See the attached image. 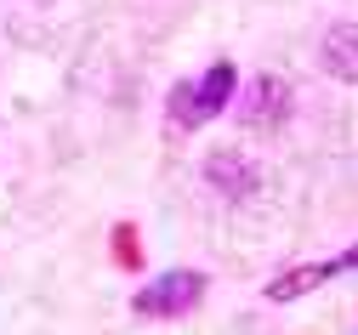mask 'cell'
<instances>
[{
	"mask_svg": "<svg viewBox=\"0 0 358 335\" xmlns=\"http://www.w3.org/2000/svg\"><path fill=\"white\" fill-rule=\"evenodd\" d=\"M341 267H358V250H347V256H336V262H324V267H290L285 278H273V290H267V301H290V296L313 290L319 278H330V273H341Z\"/></svg>",
	"mask_w": 358,
	"mask_h": 335,
	"instance_id": "obj_3",
	"label": "cell"
},
{
	"mask_svg": "<svg viewBox=\"0 0 358 335\" xmlns=\"http://www.w3.org/2000/svg\"><path fill=\"white\" fill-rule=\"evenodd\" d=\"M324 69L336 80H358V23H336L324 34Z\"/></svg>",
	"mask_w": 358,
	"mask_h": 335,
	"instance_id": "obj_5",
	"label": "cell"
},
{
	"mask_svg": "<svg viewBox=\"0 0 358 335\" xmlns=\"http://www.w3.org/2000/svg\"><path fill=\"white\" fill-rule=\"evenodd\" d=\"M285 114H290V91L279 80H256L250 97H245V120L250 125H279Z\"/></svg>",
	"mask_w": 358,
	"mask_h": 335,
	"instance_id": "obj_4",
	"label": "cell"
},
{
	"mask_svg": "<svg viewBox=\"0 0 358 335\" xmlns=\"http://www.w3.org/2000/svg\"><path fill=\"white\" fill-rule=\"evenodd\" d=\"M199 296H205L199 273H165V278H154L148 290L137 296V313H188Z\"/></svg>",
	"mask_w": 358,
	"mask_h": 335,
	"instance_id": "obj_2",
	"label": "cell"
},
{
	"mask_svg": "<svg viewBox=\"0 0 358 335\" xmlns=\"http://www.w3.org/2000/svg\"><path fill=\"white\" fill-rule=\"evenodd\" d=\"M228 97H234V63H216L205 80L171 91V120L182 125V131H194L205 114H222V108H228Z\"/></svg>",
	"mask_w": 358,
	"mask_h": 335,
	"instance_id": "obj_1",
	"label": "cell"
},
{
	"mask_svg": "<svg viewBox=\"0 0 358 335\" xmlns=\"http://www.w3.org/2000/svg\"><path fill=\"white\" fill-rule=\"evenodd\" d=\"M210 176H216L222 187H228V194H239V187H245V171H239V154H216V159H210Z\"/></svg>",
	"mask_w": 358,
	"mask_h": 335,
	"instance_id": "obj_6",
	"label": "cell"
}]
</instances>
